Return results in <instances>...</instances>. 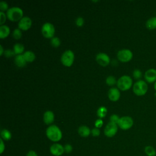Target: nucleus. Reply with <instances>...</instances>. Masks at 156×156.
<instances>
[{
  "instance_id": "12",
  "label": "nucleus",
  "mask_w": 156,
  "mask_h": 156,
  "mask_svg": "<svg viewBox=\"0 0 156 156\" xmlns=\"http://www.w3.org/2000/svg\"><path fill=\"white\" fill-rule=\"evenodd\" d=\"M18 28L22 30H29L32 26V20L29 16H23L18 22Z\"/></svg>"
},
{
  "instance_id": "5",
  "label": "nucleus",
  "mask_w": 156,
  "mask_h": 156,
  "mask_svg": "<svg viewBox=\"0 0 156 156\" xmlns=\"http://www.w3.org/2000/svg\"><path fill=\"white\" fill-rule=\"evenodd\" d=\"M60 60L62 63L65 66L69 67L71 66L74 60V54L71 50L65 51L62 55Z\"/></svg>"
},
{
  "instance_id": "31",
  "label": "nucleus",
  "mask_w": 156,
  "mask_h": 156,
  "mask_svg": "<svg viewBox=\"0 0 156 156\" xmlns=\"http://www.w3.org/2000/svg\"><path fill=\"white\" fill-rule=\"evenodd\" d=\"M7 18V15L4 12H0V24H1V26L4 25V23L5 22Z\"/></svg>"
},
{
  "instance_id": "29",
  "label": "nucleus",
  "mask_w": 156,
  "mask_h": 156,
  "mask_svg": "<svg viewBox=\"0 0 156 156\" xmlns=\"http://www.w3.org/2000/svg\"><path fill=\"white\" fill-rule=\"evenodd\" d=\"M8 4L5 1H1L0 2V10L1 12H4L5 11H7L9 8H8Z\"/></svg>"
},
{
  "instance_id": "36",
  "label": "nucleus",
  "mask_w": 156,
  "mask_h": 156,
  "mask_svg": "<svg viewBox=\"0 0 156 156\" xmlns=\"http://www.w3.org/2000/svg\"><path fill=\"white\" fill-rule=\"evenodd\" d=\"M64 150H65V152H66V153H70L71 152V151H73V147L71 144H66L64 146Z\"/></svg>"
},
{
  "instance_id": "25",
  "label": "nucleus",
  "mask_w": 156,
  "mask_h": 156,
  "mask_svg": "<svg viewBox=\"0 0 156 156\" xmlns=\"http://www.w3.org/2000/svg\"><path fill=\"white\" fill-rule=\"evenodd\" d=\"M105 82L108 85L112 86L114 85L117 83V81L116 80V78L113 76H108L105 79Z\"/></svg>"
},
{
  "instance_id": "9",
  "label": "nucleus",
  "mask_w": 156,
  "mask_h": 156,
  "mask_svg": "<svg viewBox=\"0 0 156 156\" xmlns=\"http://www.w3.org/2000/svg\"><path fill=\"white\" fill-rule=\"evenodd\" d=\"M118 132V124L113 123V122H108L105 129H104V134L105 136L108 137H113Z\"/></svg>"
},
{
  "instance_id": "13",
  "label": "nucleus",
  "mask_w": 156,
  "mask_h": 156,
  "mask_svg": "<svg viewBox=\"0 0 156 156\" xmlns=\"http://www.w3.org/2000/svg\"><path fill=\"white\" fill-rule=\"evenodd\" d=\"M51 153L55 156H60L65 152L64 147L58 143H54L50 147Z\"/></svg>"
},
{
  "instance_id": "6",
  "label": "nucleus",
  "mask_w": 156,
  "mask_h": 156,
  "mask_svg": "<svg viewBox=\"0 0 156 156\" xmlns=\"http://www.w3.org/2000/svg\"><path fill=\"white\" fill-rule=\"evenodd\" d=\"M41 34L46 38H52L55 34V27L51 23H45L41 27Z\"/></svg>"
},
{
  "instance_id": "7",
  "label": "nucleus",
  "mask_w": 156,
  "mask_h": 156,
  "mask_svg": "<svg viewBox=\"0 0 156 156\" xmlns=\"http://www.w3.org/2000/svg\"><path fill=\"white\" fill-rule=\"evenodd\" d=\"M133 125V120L129 116H124L119 118L118 126L120 129L126 130L130 129Z\"/></svg>"
},
{
  "instance_id": "15",
  "label": "nucleus",
  "mask_w": 156,
  "mask_h": 156,
  "mask_svg": "<svg viewBox=\"0 0 156 156\" xmlns=\"http://www.w3.org/2000/svg\"><path fill=\"white\" fill-rule=\"evenodd\" d=\"M54 121V114L51 110H47L43 114V121L47 124H52Z\"/></svg>"
},
{
  "instance_id": "21",
  "label": "nucleus",
  "mask_w": 156,
  "mask_h": 156,
  "mask_svg": "<svg viewBox=\"0 0 156 156\" xmlns=\"http://www.w3.org/2000/svg\"><path fill=\"white\" fill-rule=\"evenodd\" d=\"M13 51H14L15 54L17 55H20L24 52V46L21 44V43H16L13 46Z\"/></svg>"
},
{
  "instance_id": "24",
  "label": "nucleus",
  "mask_w": 156,
  "mask_h": 156,
  "mask_svg": "<svg viewBox=\"0 0 156 156\" xmlns=\"http://www.w3.org/2000/svg\"><path fill=\"white\" fill-rule=\"evenodd\" d=\"M107 113V109L104 106H101L99 107V108L97 110V115L98 116L102 119L104 118Z\"/></svg>"
},
{
  "instance_id": "19",
  "label": "nucleus",
  "mask_w": 156,
  "mask_h": 156,
  "mask_svg": "<svg viewBox=\"0 0 156 156\" xmlns=\"http://www.w3.org/2000/svg\"><path fill=\"white\" fill-rule=\"evenodd\" d=\"M146 27L147 29L152 30L156 29V16L149 18L146 22Z\"/></svg>"
},
{
  "instance_id": "22",
  "label": "nucleus",
  "mask_w": 156,
  "mask_h": 156,
  "mask_svg": "<svg viewBox=\"0 0 156 156\" xmlns=\"http://www.w3.org/2000/svg\"><path fill=\"white\" fill-rule=\"evenodd\" d=\"M144 153L147 156H155L156 150L152 146H146L144 149Z\"/></svg>"
},
{
  "instance_id": "27",
  "label": "nucleus",
  "mask_w": 156,
  "mask_h": 156,
  "mask_svg": "<svg viewBox=\"0 0 156 156\" xmlns=\"http://www.w3.org/2000/svg\"><path fill=\"white\" fill-rule=\"evenodd\" d=\"M61 41L59 38L57 37H54L51 39V44L54 48H57L60 45Z\"/></svg>"
},
{
  "instance_id": "32",
  "label": "nucleus",
  "mask_w": 156,
  "mask_h": 156,
  "mask_svg": "<svg viewBox=\"0 0 156 156\" xmlns=\"http://www.w3.org/2000/svg\"><path fill=\"white\" fill-rule=\"evenodd\" d=\"M84 24V20L82 17H77L76 20V24L78 27H82Z\"/></svg>"
},
{
  "instance_id": "14",
  "label": "nucleus",
  "mask_w": 156,
  "mask_h": 156,
  "mask_svg": "<svg viewBox=\"0 0 156 156\" xmlns=\"http://www.w3.org/2000/svg\"><path fill=\"white\" fill-rule=\"evenodd\" d=\"M120 91L118 88L112 87L109 89L108 91V97L112 101H117L120 98Z\"/></svg>"
},
{
  "instance_id": "28",
  "label": "nucleus",
  "mask_w": 156,
  "mask_h": 156,
  "mask_svg": "<svg viewBox=\"0 0 156 156\" xmlns=\"http://www.w3.org/2000/svg\"><path fill=\"white\" fill-rule=\"evenodd\" d=\"M133 77L134 79H137L138 80H140V79L142 77V72L141 70L138 69H135L133 71Z\"/></svg>"
},
{
  "instance_id": "23",
  "label": "nucleus",
  "mask_w": 156,
  "mask_h": 156,
  "mask_svg": "<svg viewBox=\"0 0 156 156\" xmlns=\"http://www.w3.org/2000/svg\"><path fill=\"white\" fill-rule=\"evenodd\" d=\"M1 136L2 140L8 141L11 139L12 134H11V132L9 130L4 129L1 130Z\"/></svg>"
},
{
  "instance_id": "16",
  "label": "nucleus",
  "mask_w": 156,
  "mask_h": 156,
  "mask_svg": "<svg viewBox=\"0 0 156 156\" xmlns=\"http://www.w3.org/2000/svg\"><path fill=\"white\" fill-rule=\"evenodd\" d=\"M14 62H15V64L19 68L24 67L26 65V63H27V62L26 61V60L24 58L23 54L16 55V57L14 59Z\"/></svg>"
},
{
  "instance_id": "11",
  "label": "nucleus",
  "mask_w": 156,
  "mask_h": 156,
  "mask_svg": "<svg viewBox=\"0 0 156 156\" xmlns=\"http://www.w3.org/2000/svg\"><path fill=\"white\" fill-rule=\"evenodd\" d=\"M145 81L147 83H152L156 82V69L150 68L148 69L144 75Z\"/></svg>"
},
{
  "instance_id": "37",
  "label": "nucleus",
  "mask_w": 156,
  "mask_h": 156,
  "mask_svg": "<svg viewBox=\"0 0 156 156\" xmlns=\"http://www.w3.org/2000/svg\"><path fill=\"white\" fill-rule=\"evenodd\" d=\"M0 142H1V144H0V153L2 154L4 149H5V145L4 144V141H3V140L2 138L0 139Z\"/></svg>"
},
{
  "instance_id": "3",
  "label": "nucleus",
  "mask_w": 156,
  "mask_h": 156,
  "mask_svg": "<svg viewBox=\"0 0 156 156\" xmlns=\"http://www.w3.org/2000/svg\"><path fill=\"white\" fill-rule=\"evenodd\" d=\"M7 18L12 21H19L23 17V11L18 7H12L6 13Z\"/></svg>"
},
{
  "instance_id": "4",
  "label": "nucleus",
  "mask_w": 156,
  "mask_h": 156,
  "mask_svg": "<svg viewBox=\"0 0 156 156\" xmlns=\"http://www.w3.org/2000/svg\"><path fill=\"white\" fill-rule=\"evenodd\" d=\"M116 83L118 89L122 91H126L132 87L133 80L129 76L124 75L118 79Z\"/></svg>"
},
{
  "instance_id": "10",
  "label": "nucleus",
  "mask_w": 156,
  "mask_h": 156,
  "mask_svg": "<svg viewBox=\"0 0 156 156\" xmlns=\"http://www.w3.org/2000/svg\"><path fill=\"white\" fill-rule=\"evenodd\" d=\"M96 60L99 65L102 66H107L110 62L109 56L104 52L98 53L96 56Z\"/></svg>"
},
{
  "instance_id": "33",
  "label": "nucleus",
  "mask_w": 156,
  "mask_h": 156,
  "mask_svg": "<svg viewBox=\"0 0 156 156\" xmlns=\"http://www.w3.org/2000/svg\"><path fill=\"white\" fill-rule=\"evenodd\" d=\"M4 54V55L6 57H11L13 56L15 54L13 51H12L11 49H9L5 50Z\"/></svg>"
},
{
  "instance_id": "1",
  "label": "nucleus",
  "mask_w": 156,
  "mask_h": 156,
  "mask_svg": "<svg viewBox=\"0 0 156 156\" xmlns=\"http://www.w3.org/2000/svg\"><path fill=\"white\" fill-rule=\"evenodd\" d=\"M46 134L51 141L57 142L62 139V133L60 128L56 125L49 126L46 130Z\"/></svg>"
},
{
  "instance_id": "8",
  "label": "nucleus",
  "mask_w": 156,
  "mask_h": 156,
  "mask_svg": "<svg viewBox=\"0 0 156 156\" xmlns=\"http://www.w3.org/2000/svg\"><path fill=\"white\" fill-rule=\"evenodd\" d=\"M117 58L121 62H128L133 58V52L128 49L119 50L117 53Z\"/></svg>"
},
{
  "instance_id": "34",
  "label": "nucleus",
  "mask_w": 156,
  "mask_h": 156,
  "mask_svg": "<svg viewBox=\"0 0 156 156\" xmlns=\"http://www.w3.org/2000/svg\"><path fill=\"white\" fill-rule=\"evenodd\" d=\"M91 133L93 136H98L100 135V130L98 128H94L91 130Z\"/></svg>"
},
{
  "instance_id": "20",
  "label": "nucleus",
  "mask_w": 156,
  "mask_h": 156,
  "mask_svg": "<svg viewBox=\"0 0 156 156\" xmlns=\"http://www.w3.org/2000/svg\"><path fill=\"white\" fill-rule=\"evenodd\" d=\"M23 54L27 62H32L35 59V55L31 51H26Z\"/></svg>"
},
{
  "instance_id": "2",
  "label": "nucleus",
  "mask_w": 156,
  "mask_h": 156,
  "mask_svg": "<svg viewBox=\"0 0 156 156\" xmlns=\"http://www.w3.org/2000/svg\"><path fill=\"white\" fill-rule=\"evenodd\" d=\"M133 91L135 94L138 96H144L148 90L147 83L143 80H137L133 85Z\"/></svg>"
},
{
  "instance_id": "17",
  "label": "nucleus",
  "mask_w": 156,
  "mask_h": 156,
  "mask_svg": "<svg viewBox=\"0 0 156 156\" xmlns=\"http://www.w3.org/2000/svg\"><path fill=\"white\" fill-rule=\"evenodd\" d=\"M78 133L82 137H87L91 133V130L87 126H80L78 128Z\"/></svg>"
},
{
  "instance_id": "26",
  "label": "nucleus",
  "mask_w": 156,
  "mask_h": 156,
  "mask_svg": "<svg viewBox=\"0 0 156 156\" xmlns=\"http://www.w3.org/2000/svg\"><path fill=\"white\" fill-rule=\"evenodd\" d=\"M12 36H13V38H15V40L20 39L22 36L21 30L19 28H16V29H14L13 31V33H12Z\"/></svg>"
},
{
  "instance_id": "18",
  "label": "nucleus",
  "mask_w": 156,
  "mask_h": 156,
  "mask_svg": "<svg viewBox=\"0 0 156 156\" xmlns=\"http://www.w3.org/2000/svg\"><path fill=\"white\" fill-rule=\"evenodd\" d=\"M10 32V27L7 25H1L0 26V38H5L9 36Z\"/></svg>"
},
{
  "instance_id": "38",
  "label": "nucleus",
  "mask_w": 156,
  "mask_h": 156,
  "mask_svg": "<svg viewBox=\"0 0 156 156\" xmlns=\"http://www.w3.org/2000/svg\"><path fill=\"white\" fill-rule=\"evenodd\" d=\"M26 156H38V155L34 151H30L27 152Z\"/></svg>"
},
{
  "instance_id": "39",
  "label": "nucleus",
  "mask_w": 156,
  "mask_h": 156,
  "mask_svg": "<svg viewBox=\"0 0 156 156\" xmlns=\"http://www.w3.org/2000/svg\"><path fill=\"white\" fill-rule=\"evenodd\" d=\"M4 51H4V49H3L2 46L1 44V45H0V55H2L4 53Z\"/></svg>"
},
{
  "instance_id": "35",
  "label": "nucleus",
  "mask_w": 156,
  "mask_h": 156,
  "mask_svg": "<svg viewBox=\"0 0 156 156\" xmlns=\"http://www.w3.org/2000/svg\"><path fill=\"white\" fill-rule=\"evenodd\" d=\"M103 125V121L102 119L99 118V119H98L96 120L95 122H94V126L96 128H100Z\"/></svg>"
},
{
  "instance_id": "40",
  "label": "nucleus",
  "mask_w": 156,
  "mask_h": 156,
  "mask_svg": "<svg viewBox=\"0 0 156 156\" xmlns=\"http://www.w3.org/2000/svg\"><path fill=\"white\" fill-rule=\"evenodd\" d=\"M154 90H155V91L156 92V82L154 83Z\"/></svg>"
},
{
  "instance_id": "30",
  "label": "nucleus",
  "mask_w": 156,
  "mask_h": 156,
  "mask_svg": "<svg viewBox=\"0 0 156 156\" xmlns=\"http://www.w3.org/2000/svg\"><path fill=\"white\" fill-rule=\"evenodd\" d=\"M119 118H119V116L117 115H116V114L112 115L110 116V122L118 124V121L119 120Z\"/></svg>"
}]
</instances>
